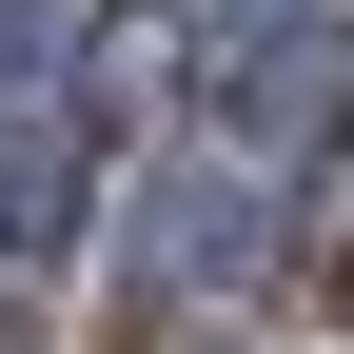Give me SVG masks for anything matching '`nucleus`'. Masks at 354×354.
Returning <instances> with one entry per match:
<instances>
[{
	"label": "nucleus",
	"instance_id": "obj_1",
	"mask_svg": "<svg viewBox=\"0 0 354 354\" xmlns=\"http://www.w3.org/2000/svg\"><path fill=\"white\" fill-rule=\"evenodd\" d=\"M0 256H59V158L0 138Z\"/></svg>",
	"mask_w": 354,
	"mask_h": 354
}]
</instances>
